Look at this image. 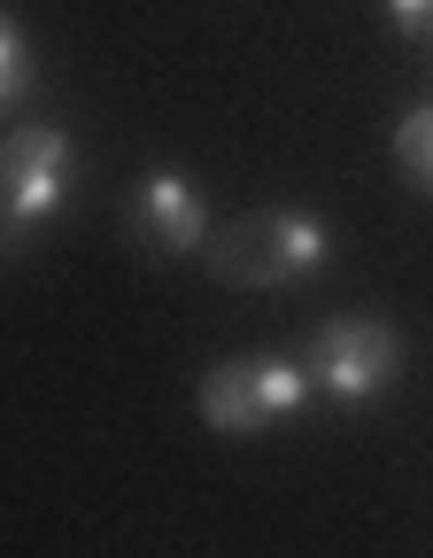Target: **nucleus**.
<instances>
[{
  "instance_id": "obj_1",
  "label": "nucleus",
  "mask_w": 433,
  "mask_h": 558,
  "mask_svg": "<svg viewBox=\"0 0 433 558\" xmlns=\"http://www.w3.org/2000/svg\"><path fill=\"white\" fill-rule=\"evenodd\" d=\"M201 264L216 288H248V295H279L295 279L333 264V233L318 209H248L233 226H209Z\"/></svg>"
},
{
  "instance_id": "obj_2",
  "label": "nucleus",
  "mask_w": 433,
  "mask_h": 558,
  "mask_svg": "<svg viewBox=\"0 0 433 558\" xmlns=\"http://www.w3.org/2000/svg\"><path fill=\"white\" fill-rule=\"evenodd\" d=\"M310 388L318 380L295 357H225V365L201 373L194 411L216 435H271V427H286V418L310 411Z\"/></svg>"
},
{
  "instance_id": "obj_3",
  "label": "nucleus",
  "mask_w": 433,
  "mask_h": 558,
  "mask_svg": "<svg viewBox=\"0 0 433 558\" xmlns=\"http://www.w3.org/2000/svg\"><path fill=\"white\" fill-rule=\"evenodd\" d=\"M310 380L341 403V411H356V403H372V396H387L395 388V373H403V333L387 326V318H364V311H341V318H325L318 333H310Z\"/></svg>"
},
{
  "instance_id": "obj_4",
  "label": "nucleus",
  "mask_w": 433,
  "mask_h": 558,
  "mask_svg": "<svg viewBox=\"0 0 433 558\" xmlns=\"http://www.w3.org/2000/svg\"><path fill=\"white\" fill-rule=\"evenodd\" d=\"M70 132L54 124H16L9 140H0V226H9V241H32L62 194H70Z\"/></svg>"
},
{
  "instance_id": "obj_5",
  "label": "nucleus",
  "mask_w": 433,
  "mask_h": 558,
  "mask_svg": "<svg viewBox=\"0 0 433 558\" xmlns=\"http://www.w3.org/2000/svg\"><path fill=\"white\" fill-rule=\"evenodd\" d=\"M124 233L148 256H201L209 241V202L186 171H148L124 194Z\"/></svg>"
},
{
  "instance_id": "obj_6",
  "label": "nucleus",
  "mask_w": 433,
  "mask_h": 558,
  "mask_svg": "<svg viewBox=\"0 0 433 558\" xmlns=\"http://www.w3.org/2000/svg\"><path fill=\"white\" fill-rule=\"evenodd\" d=\"M395 163H403V179L418 194H433V109H410L395 124Z\"/></svg>"
},
{
  "instance_id": "obj_7",
  "label": "nucleus",
  "mask_w": 433,
  "mask_h": 558,
  "mask_svg": "<svg viewBox=\"0 0 433 558\" xmlns=\"http://www.w3.org/2000/svg\"><path fill=\"white\" fill-rule=\"evenodd\" d=\"M24 94H32V39L0 16V109H16Z\"/></svg>"
},
{
  "instance_id": "obj_8",
  "label": "nucleus",
  "mask_w": 433,
  "mask_h": 558,
  "mask_svg": "<svg viewBox=\"0 0 433 558\" xmlns=\"http://www.w3.org/2000/svg\"><path fill=\"white\" fill-rule=\"evenodd\" d=\"M387 16H395L410 39H433V0H387Z\"/></svg>"
},
{
  "instance_id": "obj_9",
  "label": "nucleus",
  "mask_w": 433,
  "mask_h": 558,
  "mask_svg": "<svg viewBox=\"0 0 433 558\" xmlns=\"http://www.w3.org/2000/svg\"><path fill=\"white\" fill-rule=\"evenodd\" d=\"M0 241H9V226H0Z\"/></svg>"
}]
</instances>
